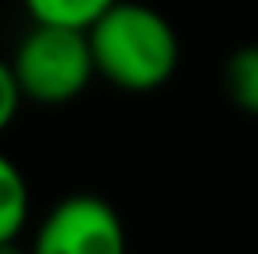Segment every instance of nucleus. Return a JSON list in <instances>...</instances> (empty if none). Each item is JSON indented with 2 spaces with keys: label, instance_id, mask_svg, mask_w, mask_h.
I'll return each mask as SVG.
<instances>
[{
  "label": "nucleus",
  "instance_id": "8",
  "mask_svg": "<svg viewBox=\"0 0 258 254\" xmlns=\"http://www.w3.org/2000/svg\"><path fill=\"white\" fill-rule=\"evenodd\" d=\"M0 254H32V251H28V247H21L18 240H4V244H0Z\"/></svg>",
  "mask_w": 258,
  "mask_h": 254
},
{
  "label": "nucleus",
  "instance_id": "7",
  "mask_svg": "<svg viewBox=\"0 0 258 254\" xmlns=\"http://www.w3.org/2000/svg\"><path fill=\"white\" fill-rule=\"evenodd\" d=\"M21 91H18V80L11 73V63L0 59V132H7L11 122L18 119V108H21Z\"/></svg>",
  "mask_w": 258,
  "mask_h": 254
},
{
  "label": "nucleus",
  "instance_id": "2",
  "mask_svg": "<svg viewBox=\"0 0 258 254\" xmlns=\"http://www.w3.org/2000/svg\"><path fill=\"white\" fill-rule=\"evenodd\" d=\"M7 63L21 98L35 105H49V108L77 101L94 80V63H91L84 28L32 21V28L21 35Z\"/></svg>",
  "mask_w": 258,
  "mask_h": 254
},
{
  "label": "nucleus",
  "instance_id": "3",
  "mask_svg": "<svg viewBox=\"0 0 258 254\" xmlns=\"http://www.w3.org/2000/svg\"><path fill=\"white\" fill-rule=\"evenodd\" d=\"M32 254H129L119 209L94 195L74 192L45 212L32 237Z\"/></svg>",
  "mask_w": 258,
  "mask_h": 254
},
{
  "label": "nucleus",
  "instance_id": "4",
  "mask_svg": "<svg viewBox=\"0 0 258 254\" xmlns=\"http://www.w3.org/2000/svg\"><path fill=\"white\" fill-rule=\"evenodd\" d=\"M28 212H32L28 181L7 153H0V244L21 237V230L28 226Z\"/></svg>",
  "mask_w": 258,
  "mask_h": 254
},
{
  "label": "nucleus",
  "instance_id": "5",
  "mask_svg": "<svg viewBox=\"0 0 258 254\" xmlns=\"http://www.w3.org/2000/svg\"><path fill=\"white\" fill-rule=\"evenodd\" d=\"M223 91L234 108L258 119V42L241 45L223 63Z\"/></svg>",
  "mask_w": 258,
  "mask_h": 254
},
{
  "label": "nucleus",
  "instance_id": "6",
  "mask_svg": "<svg viewBox=\"0 0 258 254\" xmlns=\"http://www.w3.org/2000/svg\"><path fill=\"white\" fill-rule=\"evenodd\" d=\"M115 0H21L25 14L39 25H67V28H87L105 7Z\"/></svg>",
  "mask_w": 258,
  "mask_h": 254
},
{
  "label": "nucleus",
  "instance_id": "1",
  "mask_svg": "<svg viewBox=\"0 0 258 254\" xmlns=\"http://www.w3.org/2000/svg\"><path fill=\"white\" fill-rule=\"evenodd\" d=\"M84 32L94 77L108 80L126 94L161 91L178 70V59H181L178 32L150 4L115 0Z\"/></svg>",
  "mask_w": 258,
  "mask_h": 254
}]
</instances>
